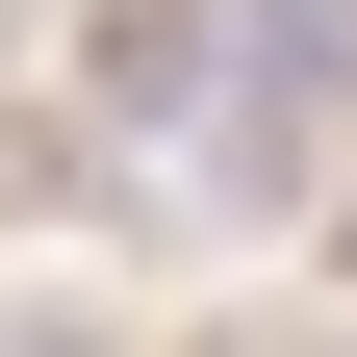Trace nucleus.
<instances>
[{"instance_id":"obj_1","label":"nucleus","mask_w":357,"mask_h":357,"mask_svg":"<svg viewBox=\"0 0 357 357\" xmlns=\"http://www.w3.org/2000/svg\"><path fill=\"white\" fill-rule=\"evenodd\" d=\"M230 77H281V102H357V0H255V52Z\"/></svg>"}]
</instances>
